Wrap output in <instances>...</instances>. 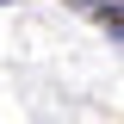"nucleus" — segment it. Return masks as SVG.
<instances>
[{
  "mask_svg": "<svg viewBox=\"0 0 124 124\" xmlns=\"http://www.w3.org/2000/svg\"><path fill=\"white\" fill-rule=\"evenodd\" d=\"M81 6H93V13H99V6H118V0H81Z\"/></svg>",
  "mask_w": 124,
  "mask_h": 124,
  "instance_id": "f257e3e1",
  "label": "nucleus"
},
{
  "mask_svg": "<svg viewBox=\"0 0 124 124\" xmlns=\"http://www.w3.org/2000/svg\"><path fill=\"white\" fill-rule=\"evenodd\" d=\"M0 6H13V0H0Z\"/></svg>",
  "mask_w": 124,
  "mask_h": 124,
  "instance_id": "f03ea898",
  "label": "nucleus"
}]
</instances>
